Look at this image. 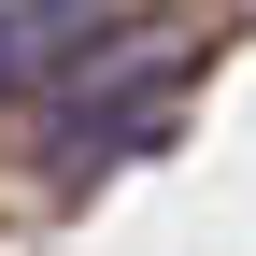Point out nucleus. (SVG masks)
I'll return each mask as SVG.
<instances>
[{
  "instance_id": "obj_1",
  "label": "nucleus",
  "mask_w": 256,
  "mask_h": 256,
  "mask_svg": "<svg viewBox=\"0 0 256 256\" xmlns=\"http://www.w3.org/2000/svg\"><path fill=\"white\" fill-rule=\"evenodd\" d=\"M114 28L100 14H57V0H28V14H0V100H28V86H57L72 57H100Z\"/></svg>"
}]
</instances>
